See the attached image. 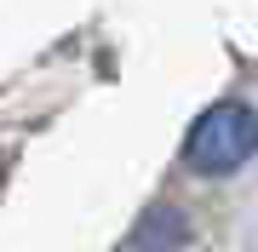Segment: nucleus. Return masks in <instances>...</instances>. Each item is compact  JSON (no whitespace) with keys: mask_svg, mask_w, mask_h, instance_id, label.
<instances>
[{"mask_svg":"<svg viewBox=\"0 0 258 252\" xmlns=\"http://www.w3.org/2000/svg\"><path fill=\"white\" fill-rule=\"evenodd\" d=\"M252 149H258V115L247 109V103L224 98V103H212L201 121L189 126V138H184V166L201 172V178H224V172L247 166Z\"/></svg>","mask_w":258,"mask_h":252,"instance_id":"obj_1","label":"nucleus"},{"mask_svg":"<svg viewBox=\"0 0 258 252\" xmlns=\"http://www.w3.org/2000/svg\"><path fill=\"white\" fill-rule=\"evenodd\" d=\"M178 246H184V218L178 212H149L138 235L126 241V252H178Z\"/></svg>","mask_w":258,"mask_h":252,"instance_id":"obj_2","label":"nucleus"}]
</instances>
